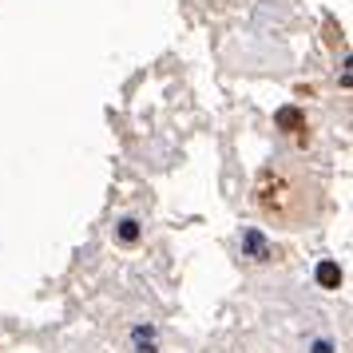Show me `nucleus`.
Here are the masks:
<instances>
[{"label":"nucleus","instance_id":"nucleus-6","mask_svg":"<svg viewBox=\"0 0 353 353\" xmlns=\"http://www.w3.org/2000/svg\"><path fill=\"white\" fill-rule=\"evenodd\" d=\"M314 353H334V350H330V341H318V345H314Z\"/></svg>","mask_w":353,"mask_h":353},{"label":"nucleus","instance_id":"nucleus-4","mask_svg":"<svg viewBox=\"0 0 353 353\" xmlns=\"http://www.w3.org/2000/svg\"><path fill=\"white\" fill-rule=\"evenodd\" d=\"M135 345H139V353H155V330H151V325H139V330H135Z\"/></svg>","mask_w":353,"mask_h":353},{"label":"nucleus","instance_id":"nucleus-3","mask_svg":"<svg viewBox=\"0 0 353 353\" xmlns=\"http://www.w3.org/2000/svg\"><path fill=\"white\" fill-rule=\"evenodd\" d=\"M314 278H318V286H325V290H337V286H341V270H337V262H321Z\"/></svg>","mask_w":353,"mask_h":353},{"label":"nucleus","instance_id":"nucleus-1","mask_svg":"<svg viewBox=\"0 0 353 353\" xmlns=\"http://www.w3.org/2000/svg\"><path fill=\"white\" fill-rule=\"evenodd\" d=\"M242 250L254 258V262H270V258H274V246L266 242L262 230H254V226H246V230H242Z\"/></svg>","mask_w":353,"mask_h":353},{"label":"nucleus","instance_id":"nucleus-2","mask_svg":"<svg viewBox=\"0 0 353 353\" xmlns=\"http://www.w3.org/2000/svg\"><path fill=\"white\" fill-rule=\"evenodd\" d=\"M274 123H278V131H305V115L294 103H286V108L274 112Z\"/></svg>","mask_w":353,"mask_h":353},{"label":"nucleus","instance_id":"nucleus-5","mask_svg":"<svg viewBox=\"0 0 353 353\" xmlns=\"http://www.w3.org/2000/svg\"><path fill=\"white\" fill-rule=\"evenodd\" d=\"M119 239L135 242V239H139V223H135V219H123V223H119Z\"/></svg>","mask_w":353,"mask_h":353}]
</instances>
